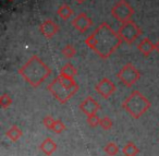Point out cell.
Listing matches in <instances>:
<instances>
[{
    "label": "cell",
    "mask_w": 159,
    "mask_h": 156,
    "mask_svg": "<svg viewBox=\"0 0 159 156\" xmlns=\"http://www.w3.org/2000/svg\"><path fill=\"white\" fill-rule=\"evenodd\" d=\"M72 25L76 31H79L80 33H86L87 30L93 25V21L92 19L87 16L86 13L82 12V13L77 14L74 19L72 20Z\"/></svg>",
    "instance_id": "9c48e42d"
},
{
    "label": "cell",
    "mask_w": 159,
    "mask_h": 156,
    "mask_svg": "<svg viewBox=\"0 0 159 156\" xmlns=\"http://www.w3.org/2000/svg\"><path fill=\"white\" fill-rule=\"evenodd\" d=\"M112 120H111L109 117H104V118L100 119V122H99V125L104 130H110L112 128Z\"/></svg>",
    "instance_id": "44dd1931"
},
{
    "label": "cell",
    "mask_w": 159,
    "mask_h": 156,
    "mask_svg": "<svg viewBox=\"0 0 159 156\" xmlns=\"http://www.w3.org/2000/svg\"><path fill=\"white\" fill-rule=\"evenodd\" d=\"M117 87H116L115 83L108 79V78H104L102 81L95 86V91L102 97V98H109L112 96V94L116 92Z\"/></svg>",
    "instance_id": "ba28073f"
},
{
    "label": "cell",
    "mask_w": 159,
    "mask_h": 156,
    "mask_svg": "<svg viewBox=\"0 0 159 156\" xmlns=\"http://www.w3.org/2000/svg\"><path fill=\"white\" fill-rule=\"evenodd\" d=\"M55 119H53L52 116H50V115H48V116H46L44 119H43V123H44V125L47 128V129L51 130V128H52L53 123H55Z\"/></svg>",
    "instance_id": "cb8c5ba5"
},
{
    "label": "cell",
    "mask_w": 159,
    "mask_h": 156,
    "mask_svg": "<svg viewBox=\"0 0 159 156\" xmlns=\"http://www.w3.org/2000/svg\"><path fill=\"white\" fill-rule=\"evenodd\" d=\"M75 1H76L77 3H83L85 1V0H75Z\"/></svg>",
    "instance_id": "484cf974"
},
{
    "label": "cell",
    "mask_w": 159,
    "mask_h": 156,
    "mask_svg": "<svg viewBox=\"0 0 159 156\" xmlns=\"http://www.w3.org/2000/svg\"><path fill=\"white\" fill-rule=\"evenodd\" d=\"M57 14L59 18H61L62 20H68L73 16V10L71 9L70 6L68 5H62L59 7V9L57 10Z\"/></svg>",
    "instance_id": "9a60e30c"
},
{
    "label": "cell",
    "mask_w": 159,
    "mask_h": 156,
    "mask_svg": "<svg viewBox=\"0 0 159 156\" xmlns=\"http://www.w3.org/2000/svg\"><path fill=\"white\" fill-rule=\"evenodd\" d=\"M87 123H89L91 127H97L100 122V118L97 116V114H93L87 116Z\"/></svg>",
    "instance_id": "603a6c76"
},
{
    "label": "cell",
    "mask_w": 159,
    "mask_h": 156,
    "mask_svg": "<svg viewBox=\"0 0 159 156\" xmlns=\"http://www.w3.org/2000/svg\"><path fill=\"white\" fill-rule=\"evenodd\" d=\"M62 54H63V56L66 58H68V59H71V58L74 57L75 54H76V49H75V47L73 46V45L68 44L63 49H62Z\"/></svg>",
    "instance_id": "d6986e66"
},
{
    "label": "cell",
    "mask_w": 159,
    "mask_h": 156,
    "mask_svg": "<svg viewBox=\"0 0 159 156\" xmlns=\"http://www.w3.org/2000/svg\"><path fill=\"white\" fill-rule=\"evenodd\" d=\"M111 14L117 21L124 23L131 20L134 14V9L126 0H119L111 9Z\"/></svg>",
    "instance_id": "52a82bcc"
},
{
    "label": "cell",
    "mask_w": 159,
    "mask_h": 156,
    "mask_svg": "<svg viewBox=\"0 0 159 156\" xmlns=\"http://www.w3.org/2000/svg\"><path fill=\"white\" fill-rule=\"evenodd\" d=\"M117 77L120 80V82L123 83L126 87H131L139 81V79L141 78V73L135 68L134 64H132L131 62H128L120 69Z\"/></svg>",
    "instance_id": "8992f818"
},
{
    "label": "cell",
    "mask_w": 159,
    "mask_h": 156,
    "mask_svg": "<svg viewBox=\"0 0 159 156\" xmlns=\"http://www.w3.org/2000/svg\"><path fill=\"white\" fill-rule=\"evenodd\" d=\"M6 135H7L8 138L12 141V142H16V141L20 140V138L23 135V132H22V130L18 127V125H13L11 128H9V129H8Z\"/></svg>",
    "instance_id": "5bb4252c"
},
{
    "label": "cell",
    "mask_w": 159,
    "mask_h": 156,
    "mask_svg": "<svg viewBox=\"0 0 159 156\" xmlns=\"http://www.w3.org/2000/svg\"><path fill=\"white\" fill-rule=\"evenodd\" d=\"M122 152L125 156H136L139 153V149L133 142H128L124 145Z\"/></svg>",
    "instance_id": "2e32d148"
},
{
    "label": "cell",
    "mask_w": 159,
    "mask_h": 156,
    "mask_svg": "<svg viewBox=\"0 0 159 156\" xmlns=\"http://www.w3.org/2000/svg\"><path fill=\"white\" fill-rule=\"evenodd\" d=\"M0 105H1V107H2L3 109L10 107V106L12 105V98L8 94H3L2 96H1V98H0Z\"/></svg>",
    "instance_id": "7402d4cb"
},
{
    "label": "cell",
    "mask_w": 159,
    "mask_h": 156,
    "mask_svg": "<svg viewBox=\"0 0 159 156\" xmlns=\"http://www.w3.org/2000/svg\"><path fill=\"white\" fill-rule=\"evenodd\" d=\"M39 30H40V33L44 35V37L49 40V38H52L53 36L58 33V31H59V25H58L55 21L50 20V19H47V20H45L44 22L40 24Z\"/></svg>",
    "instance_id": "8fae6325"
},
{
    "label": "cell",
    "mask_w": 159,
    "mask_h": 156,
    "mask_svg": "<svg viewBox=\"0 0 159 156\" xmlns=\"http://www.w3.org/2000/svg\"><path fill=\"white\" fill-rule=\"evenodd\" d=\"M11 1H12V0H11Z\"/></svg>",
    "instance_id": "4316f807"
},
{
    "label": "cell",
    "mask_w": 159,
    "mask_h": 156,
    "mask_svg": "<svg viewBox=\"0 0 159 156\" xmlns=\"http://www.w3.org/2000/svg\"><path fill=\"white\" fill-rule=\"evenodd\" d=\"M104 152L107 154L108 156H116L119 153V147L116 143L113 142H109L106 144V146L104 147Z\"/></svg>",
    "instance_id": "ac0fdd59"
},
{
    "label": "cell",
    "mask_w": 159,
    "mask_h": 156,
    "mask_svg": "<svg viewBox=\"0 0 159 156\" xmlns=\"http://www.w3.org/2000/svg\"><path fill=\"white\" fill-rule=\"evenodd\" d=\"M155 50H156L157 53L159 54V40L156 43V44H155Z\"/></svg>",
    "instance_id": "d4e9b609"
},
{
    "label": "cell",
    "mask_w": 159,
    "mask_h": 156,
    "mask_svg": "<svg viewBox=\"0 0 159 156\" xmlns=\"http://www.w3.org/2000/svg\"><path fill=\"white\" fill-rule=\"evenodd\" d=\"M66 129V125H64L61 120H56L52 128H51V130H52L53 132H56V133H61V132H63Z\"/></svg>",
    "instance_id": "ffe728a7"
},
{
    "label": "cell",
    "mask_w": 159,
    "mask_h": 156,
    "mask_svg": "<svg viewBox=\"0 0 159 156\" xmlns=\"http://www.w3.org/2000/svg\"><path fill=\"white\" fill-rule=\"evenodd\" d=\"M80 109L82 110L86 116H89V115L97 114V111L100 109V105L92 96H87L82 103L80 104Z\"/></svg>",
    "instance_id": "30bf717a"
},
{
    "label": "cell",
    "mask_w": 159,
    "mask_h": 156,
    "mask_svg": "<svg viewBox=\"0 0 159 156\" xmlns=\"http://www.w3.org/2000/svg\"><path fill=\"white\" fill-rule=\"evenodd\" d=\"M122 107L125 109L129 115L135 119L142 117L150 107V102L139 91H134L131 95L123 102Z\"/></svg>",
    "instance_id": "277c9868"
},
{
    "label": "cell",
    "mask_w": 159,
    "mask_h": 156,
    "mask_svg": "<svg viewBox=\"0 0 159 156\" xmlns=\"http://www.w3.org/2000/svg\"><path fill=\"white\" fill-rule=\"evenodd\" d=\"M137 49L143 54V56L148 57L152 54V51L155 50V44H152V42L148 37H145L137 45Z\"/></svg>",
    "instance_id": "7c38bea8"
},
{
    "label": "cell",
    "mask_w": 159,
    "mask_h": 156,
    "mask_svg": "<svg viewBox=\"0 0 159 156\" xmlns=\"http://www.w3.org/2000/svg\"><path fill=\"white\" fill-rule=\"evenodd\" d=\"M50 68L36 55L32 56L29 61L19 70V74L22 75L23 79L35 88L38 87L50 75Z\"/></svg>",
    "instance_id": "7a4b0ae2"
},
{
    "label": "cell",
    "mask_w": 159,
    "mask_h": 156,
    "mask_svg": "<svg viewBox=\"0 0 159 156\" xmlns=\"http://www.w3.org/2000/svg\"><path fill=\"white\" fill-rule=\"evenodd\" d=\"M76 73H77L76 69L74 68V66H73L71 62L66 64L62 67L61 70H60V74L66 75V77H70V78H74L75 75H76Z\"/></svg>",
    "instance_id": "e0dca14e"
},
{
    "label": "cell",
    "mask_w": 159,
    "mask_h": 156,
    "mask_svg": "<svg viewBox=\"0 0 159 156\" xmlns=\"http://www.w3.org/2000/svg\"><path fill=\"white\" fill-rule=\"evenodd\" d=\"M40 149L44 154H46L47 156L52 155V153H55L57 149V144L51 140L50 138H47L46 140H44L40 144Z\"/></svg>",
    "instance_id": "4fadbf2b"
},
{
    "label": "cell",
    "mask_w": 159,
    "mask_h": 156,
    "mask_svg": "<svg viewBox=\"0 0 159 156\" xmlns=\"http://www.w3.org/2000/svg\"><path fill=\"white\" fill-rule=\"evenodd\" d=\"M141 33H142L141 29H139L136 23L133 22L132 20L122 23L119 31H118V34H119L122 42L126 43V44H129V45L133 44V43L139 38Z\"/></svg>",
    "instance_id": "5b68a950"
},
{
    "label": "cell",
    "mask_w": 159,
    "mask_h": 156,
    "mask_svg": "<svg viewBox=\"0 0 159 156\" xmlns=\"http://www.w3.org/2000/svg\"><path fill=\"white\" fill-rule=\"evenodd\" d=\"M122 43L118 32L107 22H102L93 33L85 40V44L93 49L100 58H109Z\"/></svg>",
    "instance_id": "6da1fadb"
},
{
    "label": "cell",
    "mask_w": 159,
    "mask_h": 156,
    "mask_svg": "<svg viewBox=\"0 0 159 156\" xmlns=\"http://www.w3.org/2000/svg\"><path fill=\"white\" fill-rule=\"evenodd\" d=\"M49 92L61 104H66L79 91V85L73 78L59 74L47 86Z\"/></svg>",
    "instance_id": "3957f363"
}]
</instances>
